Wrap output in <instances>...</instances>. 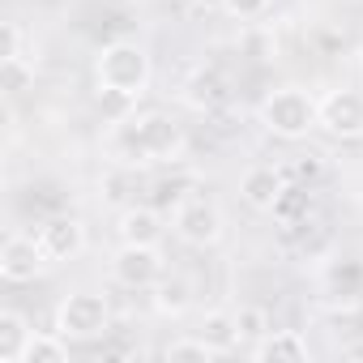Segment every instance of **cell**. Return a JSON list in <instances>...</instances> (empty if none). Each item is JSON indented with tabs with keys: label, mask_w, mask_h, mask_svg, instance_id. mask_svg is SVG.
<instances>
[{
	"label": "cell",
	"mask_w": 363,
	"mask_h": 363,
	"mask_svg": "<svg viewBox=\"0 0 363 363\" xmlns=\"http://www.w3.org/2000/svg\"><path fill=\"white\" fill-rule=\"evenodd\" d=\"M184 128L167 111H141L133 120H120L111 133V158L120 167H154V162H179L184 158Z\"/></svg>",
	"instance_id": "6da1fadb"
},
{
	"label": "cell",
	"mask_w": 363,
	"mask_h": 363,
	"mask_svg": "<svg viewBox=\"0 0 363 363\" xmlns=\"http://www.w3.org/2000/svg\"><path fill=\"white\" fill-rule=\"evenodd\" d=\"M150 77H154V65H150V52L133 39H116L107 43L99 56H94V86L99 94L107 99H120V103H137L145 90H150Z\"/></svg>",
	"instance_id": "7a4b0ae2"
},
{
	"label": "cell",
	"mask_w": 363,
	"mask_h": 363,
	"mask_svg": "<svg viewBox=\"0 0 363 363\" xmlns=\"http://www.w3.org/2000/svg\"><path fill=\"white\" fill-rule=\"evenodd\" d=\"M257 120L265 133L282 137V141H303L312 128H320V111H316V99L303 90V86H278L261 99L257 107Z\"/></svg>",
	"instance_id": "3957f363"
},
{
	"label": "cell",
	"mask_w": 363,
	"mask_h": 363,
	"mask_svg": "<svg viewBox=\"0 0 363 363\" xmlns=\"http://www.w3.org/2000/svg\"><path fill=\"white\" fill-rule=\"evenodd\" d=\"M111 329V303L99 291H73L56 308V333L69 342H94Z\"/></svg>",
	"instance_id": "277c9868"
},
{
	"label": "cell",
	"mask_w": 363,
	"mask_h": 363,
	"mask_svg": "<svg viewBox=\"0 0 363 363\" xmlns=\"http://www.w3.org/2000/svg\"><path fill=\"white\" fill-rule=\"evenodd\" d=\"M171 231L184 240L189 248H214L227 231V214L210 197H179L171 214Z\"/></svg>",
	"instance_id": "5b68a950"
},
{
	"label": "cell",
	"mask_w": 363,
	"mask_h": 363,
	"mask_svg": "<svg viewBox=\"0 0 363 363\" xmlns=\"http://www.w3.org/2000/svg\"><path fill=\"white\" fill-rule=\"evenodd\" d=\"M162 274H167V265H162L158 244H120V252L111 257V278L124 291H154L162 282Z\"/></svg>",
	"instance_id": "8992f818"
},
{
	"label": "cell",
	"mask_w": 363,
	"mask_h": 363,
	"mask_svg": "<svg viewBox=\"0 0 363 363\" xmlns=\"http://www.w3.org/2000/svg\"><path fill=\"white\" fill-rule=\"evenodd\" d=\"M320 128L337 141H359L363 137V90H329L316 99Z\"/></svg>",
	"instance_id": "52a82bcc"
},
{
	"label": "cell",
	"mask_w": 363,
	"mask_h": 363,
	"mask_svg": "<svg viewBox=\"0 0 363 363\" xmlns=\"http://www.w3.org/2000/svg\"><path fill=\"white\" fill-rule=\"evenodd\" d=\"M48 265H52V261H48L39 235H9L5 248H0V278L13 282V286H26V282L43 278Z\"/></svg>",
	"instance_id": "ba28073f"
},
{
	"label": "cell",
	"mask_w": 363,
	"mask_h": 363,
	"mask_svg": "<svg viewBox=\"0 0 363 363\" xmlns=\"http://www.w3.org/2000/svg\"><path fill=\"white\" fill-rule=\"evenodd\" d=\"M39 244H43V252H48L52 265L77 261V257L86 252V227H82V218H73V214H56V218H48V223L39 227Z\"/></svg>",
	"instance_id": "9c48e42d"
},
{
	"label": "cell",
	"mask_w": 363,
	"mask_h": 363,
	"mask_svg": "<svg viewBox=\"0 0 363 363\" xmlns=\"http://www.w3.org/2000/svg\"><path fill=\"white\" fill-rule=\"evenodd\" d=\"M286 167H269V162H257V167H248L244 171V179H240V197L252 206V210H261V214H274V206H278V197L286 193Z\"/></svg>",
	"instance_id": "30bf717a"
},
{
	"label": "cell",
	"mask_w": 363,
	"mask_h": 363,
	"mask_svg": "<svg viewBox=\"0 0 363 363\" xmlns=\"http://www.w3.org/2000/svg\"><path fill=\"white\" fill-rule=\"evenodd\" d=\"M179 99H184V107L210 116V111H218V107L227 103V77H223L214 65H201V69H193V73L184 77V86H179Z\"/></svg>",
	"instance_id": "8fae6325"
},
{
	"label": "cell",
	"mask_w": 363,
	"mask_h": 363,
	"mask_svg": "<svg viewBox=\"0 0 363 363\" xmlns=\"http://www.w3.org/2000/svg\"><path fill=\"white\" fill-rule=\"evenodd\" d=\"M312 350H308V337L299 329H269L257 346H252V359H265V363H303Z\"/></svg>",
	"instance_id": "7c38bea8"
},
{
	"label": "cell",
	"mask_w": 363,
	"mask_h": 363,
	"mask_svg": "<svg viewBox=\"0 0 363 363\" xmlns=\"http://www.w3.org/2000/svg\"><path fill=\"white\" fill-rule=\"evenodd\" d=\"M116 231H120V244H158L162 240V218H158L154 206H128V210H120Z\"/></svg>",
	"instance_id": "4fadbf2b"
},
{
	"label": "cell",
	"mask_w": 363,
	"mask_h": 363,
	"mask_svg": "<svg viewBox=\"0 0 363 363\" xmlns=\"http://www.w3.org/2000/svg\"><path fill=\"white\" fill-rule=\"evenodd\" d=\"M30 337H35V329L22 312H13V308L0 312V363H22Z\"/></svg>",
	"instance_id": "5bb4252c"
},
{
	"label": "cell",
	"mask_w": 363,
	"mask_h": 363,
	"mask_svg": "<svg viewBox=\"0 0 363 363\" xmlns=\"http://www.w3.org/2000/svg\"><path fill=\"white\" fill-rule=\"evenodd\" d=\"M193 308V286L189 278H179V274H162V282L154 286V312L158 316H184Z\"/></svg>",
	"instance_id": "9a60e30c"
},
{
	"label": "cell",
	"mask_w": 363,
	"mask_h": 363,
	"mask_svg": "<svg viewBox=\"0 0 363 363\" xmlns=\"http://www.w3.org/2000/svg\"><path fill=\"white\" fill-rule=\"evenodd\" d=\"M201 337L218 350V354H231L240 350V333H235V312H210L201 320Z\"/></svg>",
	"instance_id": "2e32d148"
},
{
	"label": "cell",
	"mask_w": 363,
	"mask_h": 363,
	"mask_svg": "<svg viewBox=\"0 0 363 363\" xmlns=\"http://www.w3.org/2000/svg\"><path fill=\"white\" fill-rule=\"evenodd\" d=\"M269 329H274V325H269V312H265L261 303H240V308H235V333H240V346L252 350Z\"/></svg>",
	"instance_id": "e0dca14e"
},
{
	"label": "cell",
	"mask_w": 363,
	"mask_h": 363,
	"mask_svg": "<svg viewBox=\"0 0 363 363\" xmlns=\"http://www.w3.org/2000/svg\"><path fill=\"white\" fill-rule=\"evenodd\" d=\"M22 363H69V337H60L56 329L52 333H35Z\"/></svg>",
	"instance_id": "ac0fdd59"
},
{
	"label": "cell",
	"mask_w": 363,
	"mask_h": 363,
	"mask_svg": "<svg viewBox=\"0 0 363 363\" xmlns=\"http://www.w3.org/2000/svg\"><path fill=\"white\" fill-rule=\"evenodd\" d=\"M162 359H171V363H179V359H201V363H210V359H218V350L197 333V337H175V342H167L162 346Z\"/></svg>",
	"instance_id": "d6986e66"
},
{
	"label": "cell",
	"mask_w": 363,
	"mask_h": 363,
	"mask_svg": "<svg viewBox=\"0 0 363 363\" xmlns=\"http://www.w3.org/2000/svg\"><path fill=\"white\" fill-rule=\"evenodd\" d=\"M0 77H5V94H22L35 86V60H26V56L0 60Z\"/></svg>",
	"instance_id": "ffe728a7"
},
{
	"label": "cell",
	"mask_w": 363,
	"mask_h": 363,
	"mask_svg": "<svg viewBox=\"0 0 363 363\" xmlns=\"http://www.w3.org/2000/svg\"><path fill=\"white\" fill-rule=\"evenodd\" d=\"M320 171H325V162H320V154H303L299 162H291L286 167V179H291V184H316V179H320Z\"/></svg>",
	"instance_id": "44dd1931"
},
{
	"label": "cell",
	"mask_w": 363,
	"mask_h": 363,
	"mask_svg": "<svg viewBox=\"0 0 363 363\" xmlns=\"http://www.w3.org/2000/svg\"><path fill=\"white\" fill-rule=\"evenodd\" d=\"M269 5L274 0H227V13L240 18V22H261L269 13Z\"/></svg>",
	"instance_id": "7402d4cb"
},
{
	"label": "cell",
	"mask_w": 363,
	"mask_h": 363,
	"mask_svg": "<svg viewBox=\"0 0 363 363\" xmlns=\"http://www.w3.org/2000/svg\"><path fill=\"white\" fill-rule=\"evenodd\" d=\"M13 56H26L22 52V26L5 22V26H0V60H13Z\"/></svg>",
	"instance_id": "603a6c76"
},
{
	"label": "cell",
	"mask_w": 363,
	"mask_h": 363,
	"mask_svg": "<svg viewBox=\"0 0 363 363\" xmlns=\"http://www.w3.org/2000/svg\"><path fill=\"white\" fill-rule=\"evenodd\" d=\"M193 9H201V13H214V9H227V0H193Z\"/></svg>",
	"instance_id": "cb8c5ba5"
},
{
	"label": "cell",
	"mask_w": 363,
	"mask_h": 363,
	"mask_svg": "<svg viewBox=\"0 0 363 363\" xmlns=\"http://www.w3.org/2000/svg\"><path fill=\"white\" fill-rule=\"evenodd\" d=\"M359 333H363V316H359Z\"/></svg>",
	"instance_id": "d4e9b609"
},
{
	"label": "cell",
	"mask_w": 363,
	"mask_h": 363,
	"mask_svg": "<svg viewBox=\"0 0 363 363\" xmlns=\"http://www.w3.org/2000/svg\"><path fill=\"white\" fill-rule=\"evenodd\" d=\"M359 77H363V69H359Z\"/></svg>",
	"instance_id": "484cf974"
}]
</instances>
